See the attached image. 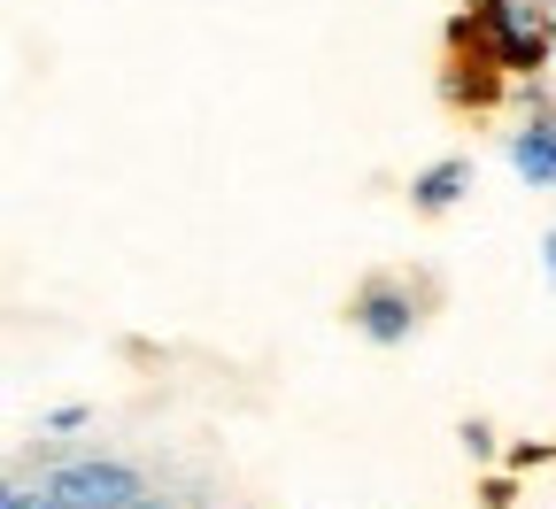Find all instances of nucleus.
Listing matches in <instances>:
<instances>
[{
    "mask_svg": "<svg viewBox=\"0 0 556 509\" xmlns=\"http://www.w3.org/2000/svg\"><path fill=\"white\" fill-rule=\"evenodd\" d=\"M464 186H471V163H433L426 178H417V208H448Z\"/></svg>",
    "mask_w": 556,
    "mask_h": 509,
    "instance_id": "20e7f679",
    "label": "nucleus"
},
{
    "mask_svg": "<svg viewBox=\"0 0 556 509\" xmlns=\"http://www.w3.org/2000/svg\"><path fill=\"white\" fill-rule=\"evenodd\" d=\"M541 255H548V294H556V232H548V247H541Z\"/></svg>",
    "mask_w": 556,
    "mask_h": 509,
    "instance_id": "423d86ee",
    "label": "nucleus"
},
{
    "mask_svg": "<svg viewBox=\"0 0 556 509\" xmlns=\"http://www.w3.org/2000/svg\"><path fill=\"white\" fill-rule=\"evenodd\" d=\"M356 317H364V332H371V340H409V302L394 294V285H371Z\"/></svg>",
    "mask_w": 556,
    "mask_h": 509,
    "instance_id": "7ed1b4c3",
    "label": "nucleus"
},
{
    "mask_svg": "<svg viewBox=\"0 0 556 509\" xmlns=\"http://www.w3.org/2000/svg\"><path fill=\"white\" fill-rule=\"evenodd\" d=\"M47 494H54V509H131L139 479L124 463H70V471L47 479Z\"/></svg>",
    "mask_w": 556,
    "mask_h": 509,
    "instance_id": "f257e3e1",
    "label": "nucleus"
},
{
    "mask_svg": "<svg viewBox=\"0 0 556 509\" xmlns=\"http://www.w3.org/2000/svg\"><path fill=\"white\" fill-rule=\"evenodd\" d=\"M510 163H518V178H533V186H556V131L526 124V131L510 139Z\"/></svg>",
    "mask_w": 556,
    "mask_h": 509,
    "instance_id": "f03ea898",
    "label": "nucleus"
},
{
    "mask_svg": "<svg viewBox=\"0 0 556 509\" xmlns=\"http://www.w3.org/2000/svg\"><path fill=\"white\" fill-rule=\"evenodd\" d=\"M9 509H54V494L39 501V494H9Z\"/></svg>",
    "mask_w": 556,
    "mask_h": 509,
    "instance_id": "39448f33",
    "label": "nucleus"
}]
</instances>
